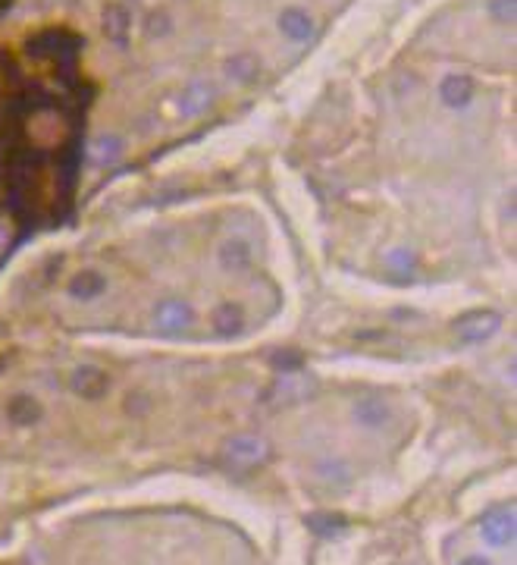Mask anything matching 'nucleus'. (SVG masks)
I'll list each match as a JSON object with an SVG mask.
<instances>
[{
  "mask_svg": "<svg viewBox=\"0 0 517 565\" xmlns=\"http://www.w3.org/2000/svg\"><path fill=\"white\" fill-rule=\"evenodd\" d=\"M223 452H226V459L233 462V465L254 468V465H260L266 456H270V443H266V440H260V437H254V433H239V437L226 440Z\"/></svg>",
  "mask_w": 517,
  "mask_h": 565,
  "instance_id": "obj_2",
  "label": "nucleus"
},
{
  "mask_svg": "<svg viewBox=\"0 0 517 565\" xmlns=\"http://www.w3.org/2000/svg\"><path fill=\"white\" fill-rule=\"evenodd\" d=\"M514 513L508 509H492L480 519V531H483V540L492 546H508L514 540Z\"/></svg>",
  "mask_w": 517,
  "mask_h": 565,
  "instance_id": "obj_4",
  "label": "nucleus"
},
{
  "mask_svg": "<svg viewBox=\"0 0 517 565\" xmlns=\"http://www.w3.org/2000/svg\"><path fill=\"white\" fill-rule=\"evenodd\" d=\"M7 418L13 421V424L20 427H32L35 421H41V406L35 396H26V392H20V396H13L7 406Z\"/></svg>",
  "mask_w": 517,
  "mask_h": 565,
  "instance_id": "obj_14",
  "label": "nucleus"
},
{
  "mask_svg": "<svg viewBox=\"0 0 517 565\" xmlns=\"http://www.w3.org/2000/svg\"><path fill=\"white\" fill-rule=\"evenodd\" d=\"M307 525H311L320 537H332V534L345 528V519H336V515H314V519H307Z\"/></svg>",
  "mask_w": 517,
  "mask_h": 565,
  "instance_id": "obj_20",
  "label": "nucleus"
},
{
  "mask_svg": "<svg viewBox=\"0 0 517 565\" xmlns=\"http://www.w3.org/2000/svg\"><path fill=\"white\" fill-rule=\"evenodd\" d=\"M223 73L229 76L233 82H254L260 76V63H258L254 53H235V57L226 61Z\"/></svg>",
  "mask_w": 517,
  "mask_h": 565,
  "instance_id": "obj_17",
  "label": "nucleus"
},
{
  "mask_svg": "<svg viewBox=\"0 0 517 565\" xmlns=\"http://www.w3.org/2000/svg\"><path fill=\"white\" fill-rule=\"evenodd\" d=\"M498 327H502V318H498L496 311H489V308H477V311H467L455 320L457 339H461V343H471V346L486 343L492 333H498Z\"/></svg>",
  "mask_w": 517,
  "mask_h": 565,
  "instance_id": "obj_1",
  "label": "nucleus"
},
{
  "mask_svg": "<svg viewBox=\"0 0 517 565\" xmlns=\"http://www.w3.org/2000/svg\"><path fill=\"white\" fill-rule=\"evenodd\" d=\"M170 28H172L170 13H151V20H147V32H151V35H166Z\"/></svg>",
  "mask_w": 517,
  "mask_h": 565,
  "instance_id": "obj_22",
  "label": "nucleus"
},
{
  "mask_svg": "<svg viewBox=\"0 0 517 565\" xmlns=\"http://www.w3.org/2000/svg\"><path fill=\"white\" fill-rule=\"evenodd\" d=\"M386 277H389L392 283H398V287H405L408 279L414 277V254L408 252V248H392V252L386 254Z\"/></svg>",
  "mask_w": 517,
  "mask_h": 565,
  "instance_id": "obj_13",
  "label": "nucleus"
},
{
  "mask_svg": "<svg viewBox=\"0 0 517 565\" xmlns=\"http://www.w3.org/2000/svg\"><path fill=\"white\" fill-rule=\"evenodd\" d=\"M314 392H317L314 380H307V377H282L276 386H273L270 402H279V406H292V402L311 400Z\"/></svg>",
  "mask_w": 517,
  "mask_h": 565,
  "instance_id": "obj_8",
  "label": "nucleus"
},
{
  "mask_svg": "<svg viewBox=\"0 0 517 565\" xmlns=\"http://www.w3.org/2000/svg\"><path fill=\"white\" fill-rule=\"evenodd\" d=\"M123 148H126V141L120 139V135H98V139L91 141V160L98 166H107V164H116V160L123 157Z\"/></svg>",
  "mask_w": 517,
  "mask_h": 565,
  "instance_id": "obj_16",
  "label": "nucleus"
},
{
  "mask_svg": "<svg viewBox=\"0 0 517 565\" xmlns=\"http://www.w3.org/2000/svg\"><path fill=\"white\" fill-rule=\"evenodd\" d=\"M147 406H151V400H147L145 392H135V396H129V400H126V412L129 415H145Z\"/></svg>",
  "mask_w": 517,
  "mask_h": 565,
  "instance_id": "obj_23",
  "label": "nucleus"
},
{
  "mask_svg": "<svg viewBox=\"0 0 517 565\" xmlns=\"http://www.w3.org/2000/svg\"><path fill=\"white\" fill-rule=\"evenodd\" d=\"M195 324V311L188 302L182 299H163L157 308H154V327H157L160 333H182L188 330V327Z\"/></svg>",
  "mask_w": 517,
  "mask_h": 565,
  "instance_id": "obj_3",
  "label": "nucleus"
},
{
  "mask_svg": "<svg viewBox=\"0 0 517 565\" xmlns=\"http://www.w3.org/2000/svg\"><path fill=\"white\" fill-rule=\"evenodd\" d=\"M219 264L226 270H248L251 267V246L245 239H226L219 246Z\"/></svg>",
  "mask_w": 517,
  "mask_h": 565,
  "instance_id": "obj_12",
  "label": "nucleus"
},
{
  "mask_svg": "<svg viewBox=\"0 0 517 565\" xmlns=\"http://www.w3.org/2000/svg\"><path fill=\"white\" fill-rule=\"evenodd\" d=\"M317 474H323L326 480H348L352 478V468L345 465L342 459H323L317 465Z\"/></svg>",
  "mask_w": 517,
  "mask_h": 565,
  "instance_id": "obj_19",
  "label": "nucleus"
},
{
  "mask_svg": "<svg viewBox=\"0 0 517 565\" xmlns=\"http://www.w3.org/2000/svg\"><path fill=\"white\" fill-rule=\"evenodd\" d=\"M104 289H107V279H104V273H98V270L79 273V277H73V283H69V295H73V299H79V302L98 299Z\"/></svg>",
  "mask_w": 517,
  "mask_h": 565,
  "instance_id": "obj_15",
  "label": "nucleus"
},
{
  "mask_svg": "<svg viewBox=\"0 0 517 565\" xmlns=\"http://www.w3.org/2000/svg\"><path fill=\"white\" fill-rule=\"evenodd\" d=\"M389 418H392L389 406L379 396H364V400L354 402V421L361 427H367V431H379Z\"/></svg>",
  "mask_w": 517,
  "mask_h": 565,
  "instance_id": "obj_10",
  "label": "nucleus"
},
{
  "mask_svg": "<svg viewBox=\"0 0 517 565\" xmlns=\"http://www.w3.org/2000/svg\"><path fill=\"white\" fill-rule=\"evenodd\" d=\"M213 101H217V88H213L211 82H204V79H195V82H188V85L182 88L179 110H182V117H201V113L211 110Z\"/></svg>",
  "mask_w": 517,
  "mask_h": 565,
  "instance_id": "obj_5",
  "label": "nucleus"
},
{
  "mask_svg": "<svg viewBox=\"0 0 517 565\" xmlns=\"http://www.w3.org/2000/svg\"><path fill=\"white\" fill-rule=\"evenodd\" d=\"M461 565H492V562L483 556H467V559H461Z\"/></svg>",
  "mask_w": 517,
  "mask_h": 565,
  "instance_id": "obj_24",
  "label": "nucleus"
},
{
  "mask_svg": "<svg viewBox=\"0 0 517 565\" xmlns=\"http://www.w3.org/2000/svg\"><path fill=\"white\" fill-rule=\"evenodd\" d=\"M439 101L451 110H465L473 101V82L467 76H445L439 82Z\"/></svg>",
  "mask_w": 517,
  "mask_h": 565,
  "instance_id": "obj_7",
  "label": "nucleus"
},
{
  "mask_svg": "<svg viewBox=\"0 0 517 565\" xmlns=\"http://www.w3.org/2000/svg\"><path fill=\"white\" fill-rule=\"evenodd\" d=\"M69 383H73V390L79 392L82 400H100V396L110 390V377H107L98 365L76 367L73 377H69Z\"/></svg>",
  "mask_w": 517,
  "mask_h": 565,
  "instance_id": "obj_6",
  "label": "nucleus"
},
{
  "mask_svg": "<svg viewBox=\"0 0 517 565\" xmlns=\"http://www.w3.org/2000/svg\"><path fill=\"white\" fill-rule=\"evenodd\" d=\"M279 32L285 35L289 41H311L314 35V20L307 10L301 7H285L282 13H279Z\"/></svg>",
  "mask_w": 517,
  "mask_h": 565,
  "instance_id": "obj_9",
  "label": "nucleus"
},
{
  "mask_svg": "<svg viewBox=\"0 0 517 565\" xmlns=\"http://www.w3.org/2000/svg\"><path fill=\"white\" fill-rule=\"evenodd\" d=\"M213 330H217L219 336H239V333L245 330V311H242V305L223 302V305L213 311Z\"/></svg>",
  "mask_w": 517,
  "mask_h": 565,
  "instance_id": "obj_11",
  "label": "nucleus"
},
{
  "mask_svg": "<svg viewBox=\"0 0 517 565\" xmlns=\"http://www.w3.org/2000/svg\"><path fill=\"white\" fill-rule=\"evenodd\" d=\"M104 32L113 44H120V47L129 44V13H126V7H107Z\"/></svg>",
  "mask_w": 517,
  "mask_h": 565,
  "instance_id": "obj_18",
  "label": "nucleus"
},
{
  "mask_svg": "<svg viewBox=\"0 0 517 565\" xmlns=\"http://www.w3.org/2000/svg\"><path fill=\"white\" fill-rule=\"evenodd\" d=\"M489 13L502 22H514V0H492Z\"/></svg>",
  "mask_w": 517,
  "mask_h": 565,
  "instance_id": "obj_21",
  "label": "nucleus"
}]
</instances>
